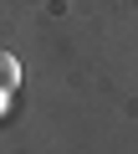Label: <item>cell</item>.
<instances>
[{"mask_svg":"<svg viewBox=\"0 0 138 154\" xmlns=\"http://www.w3.org/2000/svg\"><path fill=\"white\" fill-rule=\"evenodd\" d=\"M21 88V62L10 51H0V93H16Z\"/></svg>","mask_w":138,"mask_h":154,"instance_id":"cell-1","label":"cell"}]
</instances>
